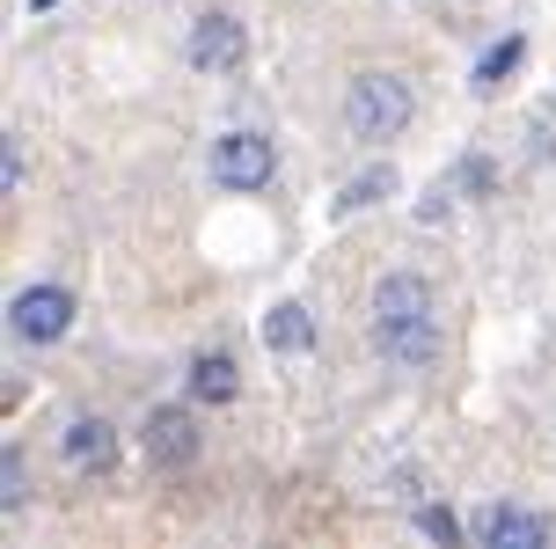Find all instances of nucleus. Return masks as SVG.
I'll return each instance as SVG.
<instances>
[{
	"label": "nucleus",
	"instance_id": "nucleus-1",
	"mask_svg": "<svg viewBox=\"0 0 556 549\" xmlns=\"http://www.w3.org/2000/svg\"><path fill=\"white\" fill-rule=\"evenodd\" d=\"M374 352L395 366H432L440 352V301H432V278L417 272H389L374 286Z\"/></svg>",
	"mask_w": 556,
	"mask_h": 549
},
{
	"label": "nucleus",
	"instance_id": "nucleus-2",
	"mask_svg": "<svg viewBox=\"0 0 556 549\" xmlns=\"http://www.w3.org/2000/svg\"><path fill=\"white\" fill-rule=\"evenodd\" d=\"M417 117V96L403 74H389V66H366V74H352V88H344V125H352V139H366V147H389V139L410 133Z\"/></svg>",
	"mask_w": 556,
	"mask_h": 549
},
{
	"label": "nucleus",
	"instance_id": "nucleus-3",
	"mask_svg": "<svg viewBox=\"0 0 556 549\" xmlns=\"http://www.w3.org/2000/svg\"><path fill=\"white\" fill-rule=\"evenodd\" d=\"M139 439H147V462L162 469V476H176V469H191L198 454H205V433H198V417H191V411H176V403L147 411Z\"/></svg>",
	"mask_w": 556,
	"mask_h": 549
},
{
	"label": "nucleus",
	"instance_id": "nucleus-4",
	"mask_svg": "<svg viewBox=\"0 0 556 549\" xmlns=\"http://www.w3.org/2000/svg\"><path fill=\"white\" fill-rule=\"evenodd\" d=\"M8 323H15L23 345H59V337L74 329V294H66V286H29V294H15Z\"/></svg>",
	"mask_w": 556,
	"mask_h": 549
},
{
	"label": "nucleus",
	"instance_id": "nucleus-5",
	"mask_svg": "<svg viewBox=\"0 0 556 549\" xmlns=\"http://www.w3.org/2000/svg\"><path fill=\"white\" fill-rule=\"evenodd\" d=\"M213 184H227V191H264L271 184V139L264 133L213 139Z\"/></svg>",
	"mask_w": 556,
	"mask_h": 549
},
{
	"label": "nucleus",
	"instance_id": "nucleus-6",
	"mask_svg": "<svg viewBox=\"0 0 556 549\" xmlns=\"http://www.w3.org/2000/svg\"><path fill=\"white\" fill-rule=\"evenodd\" d=\"M242 59H250V37H242L235 15H198L191 23V66L198 74H235Z\"/></svg>",
	"mask_w": 556,
	"mask_h": 549
},
{
	"label": "nucleus",
	"instance_id": "nucleus-7",
	"mask_svg": "<svg viewBox=\"0 0 556 549\" xmlns=\"http://www.w3.org/2000/svg\"><path fill=\"white\" fill-rule=\"evenodd\" d=\"M469 535L483 549H542L549 542V521L528 513V506H483V513L469 521Z\"/></svg>",
	"mask_w": 556,
	"mask_h": 549
},
{
	"label": "nucleus",
	"instance_id": "nucleus-8",
	"mask_svg": "<svg viewBox=\"0 0 556 549\" xmlns=\"http://www.w3.org/2000/svg\"><path fill=\"white\" fill-rule=\"evenodd\" d=\"M59 447H66V469L74 476H111L117 469V425L111 417H74Z\"/></svg>",
	"mask_w": 556,
	"mask_h": 549
},
{
	"label": "nucleus",
	"instance_id": "nucleus-9",
	"mask_svg": "<svg viewBox=\"0 0 556 549\" xmlns=\"http://www.w3.org/2000/svg\"><path fill=\"white\" fill-rule=\"evenodd\" d=\"M264 345H271V352H307V345H315L307 308H301V301H278L271 315H264Z\"/></svg>",
	"mask_w": 556,
	"mask_h": 549
},
{
	"label": "nucleus",
	"instance_id": "nucleus-10",
	"mask_svg": "<svg viewBox=\"0 0 556 549\" xmlns=\"http://www.w3.org/2000/svg\"><path fill=\"white\" fill-rule=\"evenodd\" d=\"M235 388L242 382H235V359L227 352H198L191 359V396L198 403H235Z\"/></svg>",
	"mask_w": 556,
	"mask_h": 549
},
{
	"label": "nucleus",
	"instance_id": "nucleus-11",
	"mask_svg": "<svg viewBox=\"0 0 556 549\" xmlns=\"http://www.w3.org/2000/svg\"><path fill=\"white\" fill-rule=\"evenodd\" d=\"M23 498H29V462H23V447L8 439V447H0V506L23 513Z\"/></svg>",
	"mask_w": 556,
	"mask_h": 549
},
{
	"label": "nucleus",
	"instance_id": "nucleus-12",
	"mask_svg": "<svg viewBox=\"0 0 556 549\" xmlns=\"http://www.w3.org/2000/svg\"><path fill=\"white\" fill-rule=\"evenodd\" d=\"M520 52H528V45H520V37H505V45H491V52L476 59V96H491V88H498L505 74L520 66Z\"/></svg>",
	"mask_w": 556,
	"mask_h": 549
},
{
	"label": "nucleus",
	"instance_id": "nucleus-13",
	"mask_svg": "<svg viewBox=\"0 0 556 549\" xmlns=\"http://www.w3.org/2000/svg\"><path fill=\"white\" fill-rule=\"evenodd\" d=\"M389 184H395V176H389V169H366V176H359V184H352V191H344V198H337V213H366V205H374V198H381V191H389Z\"/></svg>",
	"mask_w": 556,
	"mask_h": 549
},
{
	"label": "nucleus",
	"instance_id": "nucleus-14",
	"mask_svg": "<svg viewBox=\"0 0 556 549\" xmlns=\"http://www.w3.org/2000/svg\"><path fill=\"white\" fill-rule=\"evenodd\" d=\"M417 527H425V535H432V542H462V521H454V513H446V506H417Z\"/></svg>",
	"mask_w": 556,
	"mask_h": 549
},
{
	"label": "nucleus",
	"instance_id": "nucleus-15",
	"mask_svg": "<svg viewBox=\"0 0 556 549\" xmlns=\"http://www.w3.org/2000/svg\"><path fill=\"white\" fill-rule=\"evenodd\" d=\"M8 191H23V139L8 133Z\"/></svg>",
	"mask_w": 556,
	"mask_h": 549
},
{
	"label": "nucleus",
	"instance_id": "nucleus-16",
	"mask_svg": "<svg viewBox=\"0 0 556 549\" xmlns=\"http://www.w3.org/2000/svg\"><path fill=\"white\" fill-rule=\"evenodd\" d=\"M29 8H37V15H45V8H59V0H29Z\"/></svg>",
	"mask_w": 556,
	"mask_h": 549
}]
</instances>
